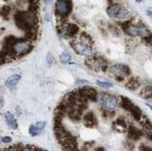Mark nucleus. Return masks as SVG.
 I'll return each instance as SVG.
<instances>
[{"label": "nucleus", "instance_id": "f257e3e1", "mask_svg": "<svg viewBox=\"0 0 152 151\" xmlns=\"http://www.w3.org/2000/svg\"><path fill=\"white\" fill-rule=\"evenodd\" d=\"M14 21L19 29L34 33L37 25V17L35 11H17L14 14Z\"/></svg>", "mask_w": 152, "mask_h": 151}, {"label": "nucleus", "instance_id": "f03ea898", "mask_svg": "<svg viewBox=\"0 0 152 151\" xmlns=\"http://www.w3.org/2000/svg\"><path fill=\"white\" fill-rule=\"evenodd\" d=\"M33 50V44L28 40H18L15 39L8 48L5 49L6 56H13V57H23Z\"/></svg>", "mask_w": 152, "mask_h": 151}, {"label": "nucleus", "instance_id": "7ed1b4c3", "mask_svg": "<svg viewBox=\"0 0 152 151\" xmlns=\"http://www.w3.org/2000/svg\"><path fill=\"white\" fill-rule=\"evenodd\" d=\"M121 26L124 32L127 33L129 36H147L148 35H149V31L148 30L146 26L142 23L132 24V21H128V22L121 23Z\"/></svg>", "mask_w": 152, "mask_h": 151}, {"label": "nucleus", "instance_id": "20e7f679", "mask_svg": "<svg viewBox=\"0 0 152 151\" xmlns=\"http://www.w3.org/2000/svg\"><path fill=\"white\" fill-rule=\"evenodd\" d=\"M72 11L71 0H56L55 12L60 18H66Z\"/></svg>", "mask_w": 152, "mask_h": 151}, {"label": "nucleus", "instance_id": "39448f33", "mask_svg": "<svg viewBox=\"0 0 152 151\" xmlns=\"http://www.w3.org/2000/svg\"><path fill=\"white\" fill-rule=\"evenodd\" d=\"M86 65L95 72H105L107 70V63L100 57H89L86 61Z\"/></svg>", "mask_w": 152, "mask_h": 151}, {"label": "nucleus", "instance_id": "423d86ee", "mask_svg": "<svg viewBox=\"0 0 152 151\" xmlns=\"http://www.w3.org/2000/svg\"><path fill=\"white\" fill-rule=\"evenodd\" d=\"M109 73L112 77L116 78V80L122 81L125 77L130 75V69L126 65L117 64L109 68Z\"/></svg>", "mask_w": 152, "mask_h": 151}, {"label": "nucleus", "instance_id": "0eeeda50", "mask_svg": "<svg viewBox=\"0 0 152 151\" xmlns=\"http://www.w3.org/2000/svg\"><path fill=\"white\" fill-rule=\"evenodd\" d=\"M99 101H100V104L104 108V110L107 111H113L118 106L117 98L107 93H101L99 96Z\"/></svg>", "mask_w": 152, "mask_h": 151}, {"label": "nucleus", "instance_id": "6e6552de", "mask_svg": "<svg viewBox=\"0 0 152 151\" xmlns=\"http://www.w3.org/2000/svg\"><path fill=\"white\" fill-rule=\"evenodd\" d=\"M70 45H71V47L73 48L74 51L77 54L84 55V56H90L92 53L91 45L88 44L87 42L81 40V39H79V40H77V41L72 42Z\"/></svg>", "mask_w": 152, "mask_h": 151}, {"label": "nucleus", "instance_id": "1a4fd4ad", "mask_svg": "<svg viewBox=\"0 0 152 151\" xmlns=\"http://www.w3.org/2000/svg\"><path fill=\"white\" fill-rule=\"evenodd\" d=\"M77 93L80 95L85 100H91L96 101L97 99V93L94 88L91 87H83L77 90Z\"/></svg>", "mask_w": 152, "mask_h": 151}, {"label": "nucleus", "instance_id": "9d476101", "mask_svg": "<svg viewBox=\"0 0 152 151\" xmlns=\"http://www.w3.org/2000/svg\"><path fill=\"white\" fill-rule=\"evenodd\" d=\"M79 31L78 26L75 23H68L65 24L63 27V34L65 36H75Z\"/></svg>", "mask_w": 152, "mask_h": 151}, {"label": "nucleus", "instance_id": "9b49d317", "mask_svg": "<svg viewBox=\"0 0 152 151\" xmlns=\"http://www.w3.org/2000/svg\"><path fill=\"white\" fill-rule=\"evenodd\" d=\"M46 127V121H37L35 124H32L29 127V133L32 136H37L42 133V131Z\"/></svg>", "mask_w": 152, "mask_h": 151}, {"label": "nucleus", "instance_id": "f8f14e48", "mask_svg": "<svg viewBox=\"0 0 152 151\" xmlns=\"http://www.w3.org/2000/svg\"><path fill=\"white\" fill-rule=\"evenodd\" d=\"M83 122L86 127L88 128H94L97 125V120L95 115L92 112H88L83 117Z\"/></svg>", "mask_w": 152, "mask_h": 151}, {"label": "nucleus", "instance_id": "ddd939ff", "mask_svg": "<svg viewBox=\"0 0 152 151\" xmlns=\"http://www.w3.org/2000/svg\"><path fill=\"white\" fill-rule=\"evenodd\" d=\"M20 80H21V75H19V74L12 75L6 80L5 86L9 90H14L17 86V84L19 83Z\"/></svg>", "mask_w": 152, "mask_h": 151}, {"label": "nucleus", "instance_id": "4468645a", "mask_svg": "<svg viewBox=\"0 0 152 151\" xmlns=\"http://www.w3.org/2000/svg\"><path fill=\"white\" fill-rule=\"evenodd\" d=\"M5 117V120L8 124V126L12 129V130H16L18 128V122L15 119V117L13 116V114H11L10 112H6L4 114Z\"/></svg>", "mask_w": 152, "mask_h": 151}, {"label": "nucleus", "instance_id": "2eb2a0df", "mask_svg": "<svg viewBox=\"0 0 152 151\" xmlns=\"http://www.w3.org/2000/svg\"><path fill=\"white\" fill-rule=\"evenodd\" d=\"M128 132H129L128 133L129 138L133 139V140H138L143 135V133L141 132V131L138 130L137 128H135L134 126H130Z\"/></svg>", "mask_w": 152, "mask_h": 151}, {"label": "nucleus", "instance_id": "dca6fc26", "mask_svg": "<svg viewBox=\"0 0 152 151\" xmlns=\"http://www.w3.org/2000/svg\"><path fill=\"white\" fill-rule=\"evenodd\" d=\"M121 5L118 4H110L109 7L107 9V15L110 17V18H116L117 15H118V12L121 9Z\"/></svg>", "mask_w": 152, "mask_h": 151}, {"label": "nucleus", "instance_id": "f3484780", "mask_svg": "<svg viewBox=\"0 0 152 151\" xmlns=\"http://www.w3.org/2000/svg\"><path fill=\"white\" fill-rule=\"evenodd\" d=\"M130 112L132 114V116L134 117V119L137 121H140L141 119H142V112L140 108L136 107V106H134L133 107H132V109L130 110Z\"/></svg>", "mask_w": 152, "mask_h": 151}, {"label": "nucleus", "instance_id": "a211bd4d", "mask_svg": "<svg viewBox=\"0 0 152 151\" xmlns=\"http://www.w3.org/2000/svg\"><path fill=\"white\" fill-rule=\"evenodd\" d=\"M11 12V7L9 5H5L2 8H0V16L5 20H8Z\"/></svg>", "mask_w": 152, "mask_h": 151}, {"label": "nucleus", "instance_id": "6ab92c4d", "mask_svg": "<svg viewBox=\"0 0 152 151\" xmlns=\"http://www.w3.org/2000/svg\"><path fill=\"white\" fill-rule=\"evenodd\" d=\"M121 107L124 108V109H126L128 111H130L132 109V107H133L134 104H133V102H132L129 98L127 97H124V96H121Z\"/></svg>", "mask_w": 152, "mask_h": 151}, {"label": "nucleus", "instance_id": "aec40b11", "mask_svg": "<svg viewBox=\"0 0 152 151\" xmlns=\"http://www.w3.org/2000/svg\"><path fill=\"white\" fill-rule=\"evenodd\" d=\"M139 81H138L136 78L133 77V78H130L128 80V82L126 83V88L131 90H136L138 87H139Z\"/></svg>", "mask_w": 152, "mask_h": 151}, {"label": "nucleus", "instance_id": "412c9836", "mask_svg": "<svg viewBox=\"0 0 152 151\" xmlns=\"http://www.w3.org/2000/svg\"><path fill=\"white\" fill-rule=\"evenodd\" d=\"M141 96L144 99H152V87H146L141 91Z\"/></svg>", "mask_w": 152, "mask_h": 151}, {"label": "nucleus", "instance_id": "4be33fe9", "mask_svg": "<svg viewBox=\"0 0 152 151\" xmlns=\"http://www.w3.org/2000/svg\"><path fill=\"white\" fill-rule=\"evenodd\" d=\"M129 15V10L126 9V8H124V7H121V9L120 10H118V15H117V19H125V18H127V16Z\"/></svg>", "mask_w": 152, "mask_h": 151}, {"label": "nucleus", "instance_id": "5701e85b", "mask_svg": "<svg viewBox=\"0 0 152 151\" xmlns=\"http://www.w3.org/2000/svg\"><path fill=\"white\" fill-rule=\"evenodd\" d=\"M60 61L62 63H68L71 61V55L69 54V52L67 51L62 52V54L60 55Z\"/></svg>", "mask_w": 152, "mask_h": 151}, {"label": "nucleus", "instance_id": "b1692460", "mask_svg": "<svg viewBox=\"0 0 152 151\" xmlns=\"http://www.w3.org/2000/svg\"><path fill=\"white\" fill-rule=\"evenodd\" d=\"M97 85L103 88H111L113 87V84L111 82H107V81H97Z\"/></svg>", "mask_w": 152, "mask_h": 151}, {"label": "nucleus", "instance_id": "393cba45", "mask_svg": "<svg viewBox=\"0 0 152 151\" xmlns=\"http://www.w3.org/2000/svg\"><path fill=\"white\" fill-rule=\"evenodd\" d=\"M115 126H118L120 128H122V129H125L126 128V122L123 119H118L115 123H114Z\"/></svg>", "mask_w": 152, "mask_h": 151}, {"label": "nucleus", "instance_id": "a878e982", "mask_svg": "<svg viewBox=\"0 0 152 151\" xmlns=\"http://www.w3.org/2000/svg\"><path fill=\"white\" fill-rule=\"evenodd\" d=\"M143 126H144L145 129L148 131V133H150L151 131H152V123L150 121H148V120L143 123Z\"/></svg>", "mask_w": 152, "mask_h": 151}, {"label": "nucleus", "instance_id": "bb28decb", "mask_svg": "<svg viewBox=\"0 0 152 151\" xmlns=\"http://www.w3.org/2000/svg\"><path fill=\"white\" fill-rule=\"evenodd\" d=\"M47 63L49 64H51L52 63H53V56H52L50 53H49L48 56H47Z\"/></svg>", "mask_w": 152, "mask_h": 151}, {"label": "nucleus", "instance_id": "cd10ccee", "mask_svg": "<svg viewBox=\"0 0 152 151\" xmlns=\"http://www.w3.org/2000/svg\"><path fill=\"white\" fill-rule=\"evenodd\" d=\"M4 104H5V99H4L3 95L0 94V108H3Z\"/></svg>", "mask_w": 152, "mask_h": 151}, {"label": "nucleus", "instance_id": "c85d7f7f", "mask_svg": "<svg viewBox=\"0 0 152 151\" xmlns=\"http://www.w3.org/2000/svg\"><path fill=\"white\" fill-rule=\"evenodd\" d=\"M12 141V139L10 137H2V143H10Z\"/></svg>", "mask_w": 152, "mask_h": 151}, {"label": "nucleus", "instance_id": "c756f323", "mask_svg": "<svg viewBox=\"0 0 152 151\" xmlns=\"http://www.w3.org/2000/svg\"><path fill=\"white\" fill-rule=\"evenodd\" d=\"M76 83L77 84H81V83H87V81H86V80H77Z\"/></svg>", "mask_w": 152, "mask_h": 151}, {"label": "nucleus", "instance_id": "7c9ffc66", "mask_svg": "<svg viewBox=\"0 0 152 151\" xmlns=\"http://www.w3.org/2000/svg\"><path fill=\"white\" fill-rule=\"evenodd\" d=\"M147 14H148V16H149L150 18H152V11L151 10H148L147 11Z\"/></svg>", "mask_w": 152, "mask_h": 151}, {"label": "nucleus", "instance_id": "2f4dec72", "mask_svg": "<svg viewBox=\"0 0 152 151\" xmlns=\"http://www.w3.org/2000/svg\"><path fill=\"white\" fill-rule=\"evenodd\" d=\"M50 1H51V0H43V2H44V4H46V5H48V4H50Z\"/></svg>", "mask_w": 152, "mask_h": 151}, {"label": "nucleus", "instance_id": "473e14b6", "mask_svg": "<svg viewBox=\"0 0 152 151\" xmlns=\"http://www.w3.org/2000/svg\"><path fill=\"white\" fill-rule=\"evenodd\" d=\"M147 104V107H148L151 109V111H152V106H151V104Z\"/></svg>", "mask_w": 152, "mask_h": 151}, {"label": "nucleus", "instance_id": "72a5a7b5", "mask_svg": "<svg viewBox=\"0 0 152 151\" xmlns=\"http://www.w3.org/2000/svg\"><path fill=\"white\" fill-rule=\"evenodd\" d=\"M135 1H136L137 3H140V2H142V1H143V0H135Z\"/></svg>", "mask_w": 152, "mask_h": 151}, {"label": "nucleus", "instance_id": "f704fd0d", "mask_svg": "<svg viewBox=\"0 0 152 151\" xmlns=\"http://www.w3.org/2000/svg\"><path fill=\"white\" fill-rule=\"evenodd\" d=\"M0 143H2V137H0Z\"/></svg>", "mask_w": 152, "mask_h": 151}, {"label": "nucleus", "instance_id": "c9c22d12", "mask_svg": "<svg viewBox=\"0 0 152 151\" xmlns=\"http://www.w3.org/2000/svg\"><path fill=\"white\" fill-rule=\"evenodd\" d=\"M4 1H10V0H4Z\"/></svg>", "mask_w": 152, "mask_h": 151}]
</instances>
